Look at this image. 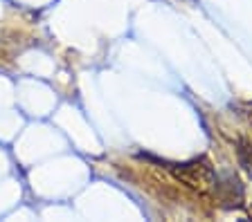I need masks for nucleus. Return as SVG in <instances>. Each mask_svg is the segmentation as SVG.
Masks as SVG:
<instances>
[{
  "instance_id": "1",
  "label": "nucleus",
  "mask_w": 252,
  "mask_h": 222,
  "mask_svg": "<svg viewBox=\"0 0 252 222\" xmlns=\"http://www.w3.org/2000/svg\"><path fill=\"white\" fill-rule=\"evenodd\" d=\"M173 173L176 180H180L185 186L198 191V193H207L216 186V177L214 171H212L210 162L205 159H194V162H185V164H173L167 166Z\"/></svg>"
},
{
  "instance_id": "2",
  "label": "nucleus",
  "mask_w": 252,
  "mask_h": 222,
  "mask_svg": "<svg viewBox=\"0 0 252 222\" xmlns=\"http://www.w3.org/2000/svg\"><path fill=\"white\" fill-rule=\"evenodd\" d=\"M236 157H239V164L252 175V142L248 137L236 139Z\"/></svg>"
}]
</instances>
